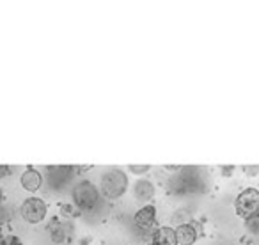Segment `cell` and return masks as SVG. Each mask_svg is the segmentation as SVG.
<instances>
[{
  "instance_id": "obj_7",
  "label": "cell",
  "mask_w": 259,
  "mask_h": 245,
  "mask_svg": "<svg viewBox=\"0 0 259 245\" xmlns=\"http://www.w3.org/2000/svg\"><path fill=\"white\" fill-rule=\"evenodd\" d=\"M20 183H22L23 190L27 192H37L43 185V176L37 169L34 167H29V169L23 171L22 178H20Z\"/></svg>"
},
{
  "instance_id": "obj_3",
  "label": "cell",
  "mask_w": 259,
  "mask_h": 245,
  "mask_svg": "<svg viewBox=\"0 0 259 245\" xmlns=\"http://www.w3.org/2000/svg\"><path fill=\"white\" fill-rule=\"evenodd\" d=\"M234 210L236 215L241 219H252V217L259 215V190L257 188H245L238 194L236 201H234Z\"/></svg>"
},
{
  "instance_id": "obj_14",
  "label": "cell",
  "mask_w": 259,
  "mask_h": 245,
  "mask_svg": "<svg viewBox=\"0 0 259 245\" xmlns=\"http://www.w3.org/2000/svg\"><path fill=\"white\" fill-rule=\"evenodd\" d=\"M243 171L247 174H257L259 173V166H254V167H252V166H245Z\"/></svg>"
},
{
  "instance_id": "obj_1",
  "label": "cell",
  "mask_w": 259,
  "mask_h": 245,
  "mask_svg": "<svg viewBox=\"0 0 259 245\" xmlns=\"http://www.w3.org/2000/svg\"><path fill=\"white\" fill-rule=\"evenodd\" d=\"M128 190V176L124 171L117 169H108L101 174L100 180V194L107 197L108 201H115V199L122 197Z\"/></svg>"
},
{
  "instance_id": "obj_13",
  "label": "cell",
  "mask_w": 259,
  "mask_h": 245,
  "mask_svg": "<svg viewBox=\"0 0 259 245\" xmlns=\"http://www.w3.org/2000/svg\"><path fill=\"white\" fill-rule=\"evenodd\" d=\"M0 245H22V241H20V238L15 236V234H6V236L0 240Z\"/></svg>"
},
{
  "instance_id": "obj_5",
  "label": "cell",
  "mask_w": 259,
  "mask_h": 245,
  "mask_svg": "<svg viewBox=\"0 0 259 245\" xmlns=\"http://www.w3.org/2000/svg\"><path fill=\"white\" fill-rule=\"evenodd\" d=\"M134 222L139 229H151L156 222V208L153 205H146L135 213Z\"/></svg>"
},
{
  "instance_id": "obj_17",
  "label": "cell",
  "mask_w": 259,
  "mask_h": 245,
  "mask_svg": "<svg viewBox=\"0 0 259 245\" xmlns=\"http://www.w3.org/2000/svg\"><path fill=\"white\" fill-rule=\"evenodd\" d=\"M2 199H4V192H2V188H0V202H2Z\"/></svg>"
},
{
  "instance_id": "obj_9",
  "label": "cell",
  "mask_w": 259,
  "mask_h": 245,
  "mask_svg": "<svg viewBox=\"0 0 259 245\" xmlns=\"http://www.w3.org/2000/svg\"><path fill=\"white\" fill-rule=\"evenodd\" d=\"M155 185L151 183L149 180H139L135 183V188H134V194H135V199L137 201H151L155 197Z\"/></svg>"
},
{
  "instance_id": "obj_11",
  "label": "cell",
  "mask_w": 259,
  "mask_h": 245,
  "mask_svg": "<svg viewBox=\"0 0 259 245\" xmlns=\"http://www.w3.org/2000/svg\"><path fill=\"white\" fill-rule=\"evenodd\" d=\"M149 169H151V166H149V164H130V166H128V171H130V173L139 174V176L146 174Z\"/></svg>"
},
{
  "instance_id": "obj_8",
  "label": "cell",
  "mask_w": 259,
  "mask_h": 245,
  "mask_svg": "<svg viewBox=\"0 0 259 245\" xmlns=\"http://www.w3.org/2000/svg\"><path fill=\"white\" fill-rule=\"evenodd\" d=\"M151 245H178L176 229L170 226L156 227L151 238Z\"/></svg>"
},
{
  "instance_id": "obj_4",
  "label": "cell",
  "mask_w": 259,
  "mask_h": 245,
  "mask_svg": "<svg viewBox=\"0 0 259 245\" xmlns=\"http://www.w3.org/2000/svg\"><path fill=\"white\" fill-rule=\"evenodd\" d=\"M20 213L27 224H39L47 219L48 205L41 197H27L20 206Z\"/></svg>"
},
{
  "instance_id": "obj_6",
  "label": "cell",
  "mask_w": 259,
  "mask_h": 245,
  "mask_svg": "<svg viewBox=\"0 0 259 245\" xmlns=\"http://www.w3.org/2000/svg\"><path fill=\"white\" fill-rule=\"evenodd\" d=\"M174 229H176L178 245H194L199 240V231L194 222L181 224V226H176Z\"/></svg>"
},
{
  "instance_id": "obj_16",
  "label": "cell",
  "mask_w": 259,
  "mask_h": 245,
  "mask_svg": "<svg viewBox=\"0 0 259 245\" xmlns=\"http://www.w3.org/2000/svg\"><path fill=\"white\" fill-rule=\"evenodd\" d=\"M165 169L167 171H176V169H180V166H165Z\"/></svg>"
},
{
  "instance_id": "obj_12",
  "label": "cell",
  "mask_w": 259,
  "mask_h": 245,
  "mask_svg": "<svg viewBox=\"0 0 259 245\" xmlns=\"http://www.w3.org/2000/svg\"><path fill=\"white\" fill-rule=\"evenodd\" d=\"M245 226H247L248 233L259 234V215L252 217V219H247V220H245Z\"/></svg>"
},
{
  "instance_id": "obj_15",
  "label": "cell",
  "mask_w": 259,
  "mask_h": 245,
  "mask_svg": "<svg viewBox=\"0 0 259 245\" xmlns=\"http://www.w3.org/2000/svg\"><path fill=\"white\" fill-rule=\"evenodd\" d=\"M9 173H11V169H9V166H0V180H2V178L8 176Z\"/></svg>"
},
{
  "instance_id": "obj_2",
  "label": "cell",
  "mask_w": 259,
  "mask_h": 245,
  "mask_svg": "<svg viewBox=\"0 0 259 245\" xmlns=\"http://www.w3.org/2000/svg\"><path fill=\"white\" fill-rule=\"evenodd\" d=\"M100 190L98 187L89 180H82L73 187V192H71V197H73V202L78 210L82 212H89V210L96 208L98 201H100Z\"/></svg>"
},
{
  "instance_id": "obj_10",
  "label": "cell",
  "mask_w": 259,
  "mask_h": 245,
  "mask_svg": "<svg viewBox=\"0 0 259 245\" xmlns=\"http://www.w3.org/2000/svg\"><path fill=\"white\" fill-rule=\"evenodd\" d=\"M66 240V231L61 224H55V227L52 229V241L55 243H61V241Z\"/></svg>"
}]
</instances>
